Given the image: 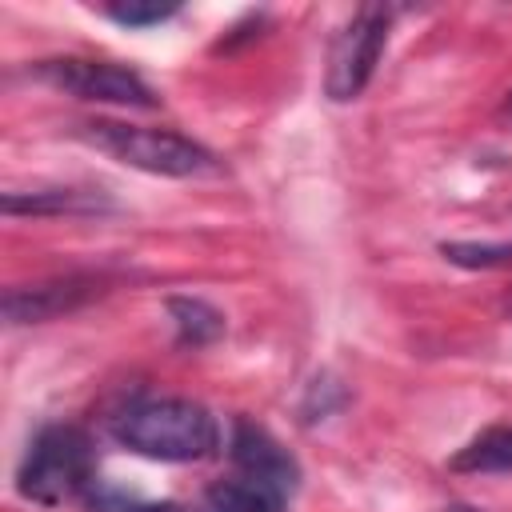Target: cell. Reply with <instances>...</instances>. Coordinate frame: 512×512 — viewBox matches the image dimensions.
Here are the masks:
<instances>
[{
	"label": "cell",
	"instance_id": "cell-1",
	"mask_svg": "<svg viewBox=\"0 0 512 512\" xmlns=\"http://www.w3.org/2000/svg\"><path fill=\"white\" fill-rule=\"evenodd\" d=\"M108 432L120 448L148 460H164V464H192L220 448L216 416L188 396L132 400L108 420Z\"/></svg>",
	"mask_w": 512,
	"mask_h": 512
},
{
	"label": "cell",
	"instance_id": "cell-2",
	"mask_svg": "<svg viewBox=\"0 0 512 512\" xmlns=\"http://www.w3.org/2000/svg\"><path fill=\"white\" fill-rule=\"evenodd\" d=\"M84 144L96 152L112 156L124 168L148 172V176H168V180H200V176H220L216 152H208L200 140L168 132V128H140V124H120V120H88L76 128Z\"/></svg>",
	"mask_w": 512,
	"mask_h": 512
},
{
	"label": "cell",
	"instance_id": "cell-3",
	"mask_svg": "<svg viewBox=\"0 0 512 512\" xmlns=\"http://www.w3.org/2000/svg\"><path fill=\"white\" fill-rule=\"evenodd\" d=\"M92 484H96V448L88 432L76 424L40 428L16 468V492L44 508H56L76 496L84 500Z\"/></svg>",
	"mask_w": 512,
	"mask_h": 512
},
{
	"label": "cell",
	"instance_id": "cell-4",
	"mask_svg": "<svg viewBox=\"0 0 512 512\" xmlns=\"http://www.w3.org/2000/svg\"><path fill=\"white\" fill-rule=\"evenodd\" d=\"M388 28H392V8H384V4H364V8H356L348 16V24L332 40L328 68H324L328 100L348 104L368 88L380 56H384Z\"/></svg>",
	"mask_w": 512,
	"mask_h": 512
},
{
	"label": "cell",
	"instance_id": "cell-5",
	"mask_svg": "<svg viewBox=\"0 0 512 512\" xmlns=\"http://www.w3.org/2000/svg\"><path fill=\"white\" fill-rule=\"evenodd\" d=\"M36 76L76 100H92V104H120V108H156V92L144 84V76H136L124 64H108V60H80V56H64V60H44L36 64Z\"/></svg>",
	"mask_w": 512,
	"mask_h": 512
},
{
	"label": "cell",
	"instance_id": "cell-6",
	"mask_svg": "<svg viewBox=\"0 0 512 512\" xmlns=\"http://www.w3.org/2000/svg\"><path fill=\"white\" fill-rule=\"evenodd\" d=\"M100 276L92 272H68V276H52L40 284H20L4 292V320L8 324H40L52 320L60 312L80 308L84 300H92L100 292Z\"/></svg>",
	"mask_w": 512,
	"mask_h": 512
},
{
	"label": "cell",
	"instance_id": "cell-7",
	"mask_svg": "<svg viewBox=\"0 0 512 512\" xmlns=\"http://www.w3.org/2000/svg\"><path fill=\"white\" fill-rule=\"evenodd\" d=\"M228 456L236 460L240 472H256V476H268L284 488H296L300 480V464L288 456V448L260 424L236 416L232 420V436H228Z\"/></svg>",
	"mask_w": 512,
	"mask_h": 512
},
{
	"label": "cell",
	"instance_id": "cell-8",
	"mask_svg": "<svg viewBox=\"0 0 512 512\" xmlns=\"http://www.w3.org/2000/svg\"><path fill=\"white\" fill-rule=\"evenodd\" d=\"M288 496H292V488H284L268 476L236 472V476L212 480L200 492L196 512H284Z\"/></svg>",
	"mask_w": 512,
	"mask_h": 512
},
{
	"label": "cell",
	"instance_id": "cell-9",
	"mask_svg": "<svg viewBox=\"0 0 512 512\" xmlns=\"http://www.w3.org/2000/svg\"><path fill=\"white\" fill-rule=\"evenodd\" d=\"M8 216H56V212H104L112 208L96 192H76V188H52V192H8L0 200Z\"/></svg>",
	"mask_w": 512,
	"mask_h": 512
},
{
	"label": "cell",
	"instance_id": "cell-10",
	"mask_svg": "<svg viewBox=\"0 0 512 512\" xmlns=\"http://www.w3.org/2000/svg\"><path fill=\"white\" fill-rule=\"evenodd\" d=\"M164 308L176 328V340L188 348H204V344L220 340V332H224V316L200 296H168Z\"/></svg>",
	"mask_w": 512,
	"mask_h": 512
},
{
	"label": "cell",
	"instance_id": "cell-11",
	"mask_svg": "<svg viewBox=\"0 0 512 512\" xmlns=\"http://www.w3.org/2000/svg\"><path fill=\"white\" fill-rule=\"evenodd\" d=\"M452 468L456 472H512V424H496L472 436L452 456Z\"/></svg>",
	"mask_w": 512,
	"mask_h": 512
},
{
	"label": "cell",
	"instance_id": "cell-12",
	"mask_svg": "<svg viewBox=\"0 0 512 512\" xmlns=\"http://www.w3.org/2000/svg\"><path fill=\"white\" fill-rule=\"evenodd\" d=\"M84 508H88V512H180V504H172V500H148V496H132V492L108 488V484H100V480L88 488Z\"/></svg>",
	"mask_w": 512,
	"mask_h": 512
},
{
	"label": "cell",
	"instance_id": "cell-13",
	"mask_svg": "<svg viewBox=\"0 0 512 512\" xmlns=\"http://www.w3.org/2000/svg\"><path fill=\"white\" fill-rule=\"evenodd\" d=\"M444 260L460 264V268H500L512 260V244L500 240V244H476V240H444L440 244Z\"/></svg>",
	"mask_w": 512,
	"mask_h": 512
},
{
	"label": "cell",
	"instance_id": "cell-14",
	"mask_svg": "<svg viewBox=\"0 0 512 512\" xmlns=\"http://www.w3.org/2000/svg\"><path fill=\"white\" fill-rule=\"evenodd\" d=\"M108 20L124 24V28H152L176 16V4H108L104 8Z\"/></svg>",
	"mask_w": 512,
	"mask_h": 512
},
{
	"label": "cell",
	"instance_id": "cell-15",
	"mask_svg": "<svg viewBox=\"0 0 512 512\" xmlns=\"http://www.w3.org/2000/svg\"><path fill=\"white\" fill-rule=\"evenodd\" d=\"M508 112H512V100H508Z\"/></svg>",
	"mask_w": 512,
	"mask_h": 512
}]
</instances>
